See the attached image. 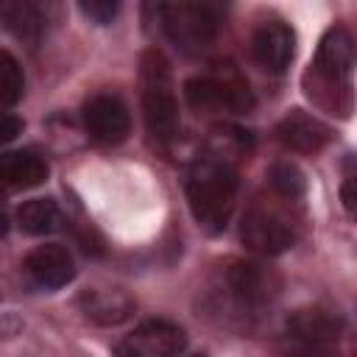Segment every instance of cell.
<instances>
[{
	"mask_svg": "<svg viewBox=\"0 0 357 357\" xmlns=\"http://www.w3.org/2000/svg\"><path fill=\"white\" fill-rule=\"evenodd\" d=\"M237 190H240V176L234 156L209 145L204 153L192 159L187 170L184 192L190 212L204 231L218 234L226 229L237 201Z\"/></svg>",
	"mask_w": 357,
	"mask_h": 357,
	"instance_id": "obj_1",
	"label": "cell"
},
{
	"mask_svg": "<svg viewBox=\"0 0 357 357\" xmlns=\"http://www.w3.org/2000/svg\"><path fill=\"white\" fill-rule=\"evenodd\" d=\"M357 67V42L343 25H332L315 50V59L304 75L307 98L329 114L349 117L351 112V75Z\"/></svg>",
	"mask_w": 357,
	"mask_h": 357,
	"instance_id": "obj_2",
	"label": "cell"
},
{
	"mask_svg": "<svg viewBox=\"0 0 357 357\" xmlns=\"http://www.w3.org/2000/svg\"><path fill=\"white\" fill-rule=\"evenodd\" d=\"M139 86H142V117L145 128L156 142H170L176 139L181 128V114H178V100H176V86L170 75L167 59L156 50L148 47L139 59Z\"/></svg>",
	"mask_w": 357,
	"mask_h": 357,
	"instance_id": "obj_3",
	"label": "cell"
},
{
	"mask_svg": "<svg viewBox=\"0 0 357 357\" xmlns=\"http://www.w3.org/2000/svg\"><path fill=\"white\" fill-rule=\"evenodd\" d=\"M184 98L198 112L226 109L231 114H248L254 109V92L234 61H212L209 73L195 75L184 84Z\"/></svg>",
	"mask_w": 357,
	"mask_h": 357,
	"instance_id": "obj_4",
	"label": "cell"
},
{
	"mask_svg": "<svg viewBox=\"0 0 357 357\" xmlns=\"http://www.w3.org/2000/svg\"><path fill=\"white\" fill-rule=\"evenodd\" d=\"M282 201H276V195L273 198H254L248 204V209L243 212L240 237L254 254L279 257L296 243L298 223L290 215V209L282 206Z\"/></svg>",
	"mask_w": 357,
	"mask_h": 357,
	"instance_id": "obj_5",
	"label": "cell"
},
{
	"mask_svg": "<svg viewBox=\"0 0 357 357\" xmlns=\"http://www.w3.org/2000/svg\"><path fill=\"white\" fill-rule=\"evenodd\" d=\"M165 36L181 53H201L212 45L220 28V17L206 3H162L156 6Z\"/></svg>",
	"mask_w": 357,
	"mask_h": 357,
	"instance_id": "obj_6",
	"label": "cell"
},
{
	"mask_svg": "<svg viewBox=\"0 0 357 357\" xmlns=\"http://www.w3.org/2000/svg\"><path fill=\"white\" fill-rule=\"evenodd\" d=\"M223 287L231 298V304L237 307L240 315H251L257 310H262L265 304H271V298L276 296V276L262 268L259 262H248V259H237L226 268L223 273Z\"/></svg>",
	"mask_w": 357,
	"mask_h": 357,
	"instance_id": "obj_7",
	"label": "cell"
},
{
	"mask_svg": "<svg viewBox=\"0 0 357 357\" xmlns=\"http://www.w3.org/2000/svg\"><path fill=\"white\" fill-rule=\"evenodd\" d=\"M84 128L100 145H117L131 131V114L117 95H95L84 103Z\"/></svg>",
	"mask_w": 357,
	"mask_h": 357,
	"instance_id": "obj_8",
	"label": "cell"
},
{
	"mask_svg": "<svg viewBox=\"0 0 357 357\" xmlns=\"http://www.w3.org/2000/svg\"><path fill=\"white\" fill-rule=\"evenodd\" d=\"M22 271H25V276L33 287L59 290V287L73 282L75 262H73V254L64 245L45 243V245H36L33 251H28V257L22 259Z\"/></svg>",
	"mask_w": 357,
	"mask_h": 357,
	"instance_id": "obj_9",
	"label": "cell"
},
{
	"mask_svg": "<svg viewBox=\"0 0 357 357\" xmlns=\"http://www.w3.org/2000/svg\"><path fill=\"white\" fill-rule=\"evenodd\" d=\"M296 50V33L282 20H265L251 36V56L271 73H284Z\"/></svg>",
	"mask_w": 357,
	"mask_h": 357,
	"instance_id": "obj_10",
	"label": "cell"
},
{
	"mask_svg": "<svg viewBox=\"0 0 357 357\" xmlns=\"http://www.w3.org/2000/svg\"><path fill=\"white\" fill-rule=\"evenodd\" d=\"M276 139L287 148V151H296V153H318L324 151L329 142H332V128L301 112V109H293L290 114H284L276 126Z\"/></svg>",
	"mask_w": 357,
	"mask_h": 357,
	"instance_id": "obj_11",
	"label": "cell"
},
{
	"mask_svg": "<svg viewBox=\"0 0 357 357\" xmlns=\"http://www.w3.org/2000/svg\"><path fill=\"white\" fill-rule=\"evenodd\" d=\"M340 329H343V321L324 307H301L287 318V332L298 346H307V349H326L340 337Z\"/></svg>",
	"mask_w": 357,
	"mask_h": 357,
	"instance_id": "obj_12",
	"label": "cell"
},
{
	"mask_svg": "<svg viewBox=\"0 0 357 357\" xmlns=\"http://www.w3.org/2000/svg\"><path fill=\"white\" fill-rule=\"evenodd\" d=\"M126 343H131L145 357H178L187 349V335L167 318H148L131 332Z\"/></svg>",
	"mask_w": 357,
	"mask_h": 357,
	"instance_id": "obj_13",
	"label": "cell"
},
{
	"mask_svg": "<svg viewBox=\"0 0 357 357\" xmlns=\"http://www.w3.org/2000/svg\"><path fill=\"white\" fill-rule=\"evenodd\" d=\"M0 178L8 190H31L47 178V162L33 151H6L0 156Z\"/></svg>",
	"mask_w": 357,
	"mask_h": 357,
	"instance_id": "obj_14",
	"label": "cell"
},
{
	"mask_svg": "<svg viewBox=\"0 0 357 357\" xmlns=\"http://www.w3.org/2000/svg\"><path fill=\"white\" fill-rule=\"evenodd\" d=\"M3 25L8 33H14L20 42H39L45 31V17L42 8L31 0H6L0 8Z\"/></svg>",
	"mask_w": 357,
	"mask_h": 357,
	"instance_id": "obj_15",
	"label": "cell"
},
{
	"mask_svg": "<svg viewBox=\"0 0 357 357\" xmlns=\"http://www.w3.org/2000/svg\"><path fill=\"white\" fill-rule=\"evenodd\" d=\"M17 223L25 234H50L61 223V212L53 198H31L17 209Z\"/></svg>",
	"mask_w": 357,
	"mask_h": 357,
	"instance_id": "obj_16",
	"label": "cell"
},
{
	"mask_svg": "<svg viewBox=\"0 0 357 357\" xmlns=\"http://www.w3.org/2000/svg\"><path fill=\"white\" fill-rule=\"evenodd\" d=\"M134 304L123 293H89L84 296V312L86 318L98 324H120L131 315Z\"/></svg>",
	"mask_w": 357,
	"mask_h": 357,
	"instance_id": "obj_17",
	"label": "cell"
},
{
	"mask_svg": "<svg viewBox=\"0 0 357 357\" xmlns=\"http://www.w3.org/2000/svg\"><path fill=\"white\" fill-rule=\"evenodd\" d=\"M268 184H271V190H273L279 198H284V201L301 198V195H304V187H307L304 173H301L298 165H293L290 159H279V162L271 165V170H268Z\"/></svg>",
	"mask_w": 357,
	"mask_h": 357,
	"instance_id": "obj_18",
	"label": "cell"
},
{
	"mask_svg": "<svg viewBox=\"0 0 357 357\" xmlns=\"http://www.w3.org/2000/svg\"><path fill=\"white\" fill-rule=\"evenodd\" d=\"M22 92H25V75H22L17 59L8 50H3L0 53V106L6 112L14 109L22 98Z\"/></svg>",
	"mask_w": 357,
	"mask_h": 357,
	"instance_id": "obj_19",
	"label": "cell"
},
{
	"mask_svg": "<svg viewBox=\"0 0 357 357\" xmlns=\"http://www.w3.org/2000/svg\"><path fill=\"white\" fill-rule=\"evenodd\" d=\"M340 201H343V209L351 218H357V162H349L346 167V176L340 184Z\"/></svg>",
	"mask_w": 357,
	"mask_h": 357,
	"instance_id": "obj_20",
	"label": "cell"
},
{
	"mask_svg": "<svg viewBox=\"0 0 357 357\" xmlns=\"http://www.w3.org/2000/svg\"><path fill=\"white\" fill-rule=\"evenodd\" d=\"M78 8H81L92 22H98V25L112 22V20L117 17V11H120V6L112 3V0H89V3H81Z\"/></svg>",
	"mask_w": 357,
	"mask_h": 357,
	"instance_id": "obj_21",
	"label": "cell"
},
{
	"mask_svg": "<svg viewBox=\"0 0 357 357\" xmlns=\"http://www.w3.org/2000/svg\"><path fill=\"white\" fill-rule=\"evenodd\" d=\"M20 131H22V120H17L11 112H6L3 120H0V139H3V142H11Z\"/></svg>",
	"mask_w": 357,
	"mask_h": 357,
	"instance_id": "obj_22",
	"label": "cell"
},
{
	"mask_svg": "<svg viewBox=\"0 0 357 357\" xmlns=\"http://www.w3.org/2000/svg\"><path fill=\"white\" fill-rule=\"evenodd\" d=\"M114 357H145V354L137 351L131 343H117V346H114Z\"/></svg>",
	"mask_w": 357,
	"mask_h": 357,
	"instance_id": "obj_23",
	"label": "cell"
},
{
	"mask_svg": "<svg viewBox=\"0 0 357 357\" xmlns=\"http://www.w3.org/2000/svg\"><path fill=\"white\" fill-rule=\"evenodd\" d=\"M293 357H326V354H324V349H307V346H301Z\"/></svg>",
	"mask_w": 357,
	"mask_h": 357,
	"instance_id": "obj_24",
	"label": "cell"
},
{
	"mask_svg": "<svg viewBox=\"0 0 357 357\" xmlns=\"http://www.w3.org/2000/svg\"><path fill=\"white\" fill-rule=\"evenodd\" d=\"M192 357H204V354H192Z\"/></svg>",
	"mask_w": 357,
	"mask_h": 357,
	"instance_id": "obj_25",
	"label": "cell"
}]
</instances>
